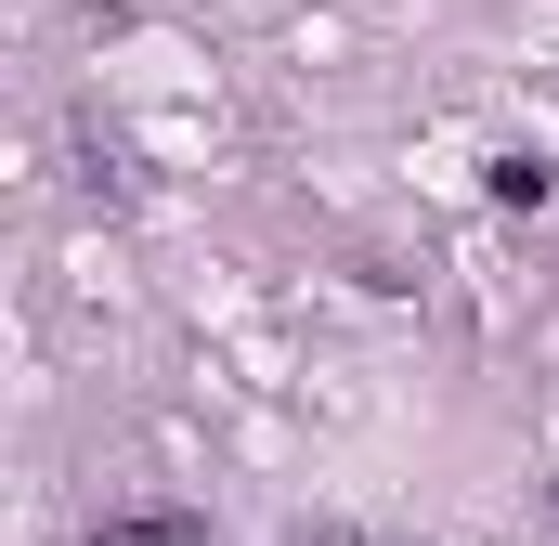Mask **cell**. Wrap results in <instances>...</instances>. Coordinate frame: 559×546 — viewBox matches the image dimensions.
Masks as SVG:
<instances>
[{
    "label": "cell",
    "instance_id": "7a4b0ae2",
    "mask_svg": "<svg viewBox=\"0 0 559 546\" xmlns=\"http://www.w3.org/2000/svg\"><path fill=\"white\" fill-rule=\"evenodd\" d=\"M547 195H559L547 156H495V209H547Z\"/></svg>",
    "mask_w": 559,
    "mask_h": 546
},
{
    "label": "cell",
    "instance_id": "6da1fadb",
    "mask_svg": "<svg viewBox=\"0 0 559 546\" xmlns=\"http://www.w3.org/2000/svg\"><path fill=\"white\" fill-rule=\"evenodd\" d=\"M92 546H195V521L182 508H131V521H105Z\"/></svg>",
    "mask_w": 559,
    "mask_h": 546
}]
</instances>
